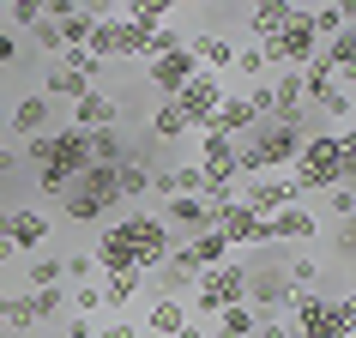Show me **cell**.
<instances>
[{"label":"cell","mask_w":356,"mask_h":338,"mask_svg":"<svg viewBox=\"0 0 356 338\" xmlns=\"http://www.w3.org/2000/svg\"><path fill=\"white\" fill-rule=\"evenodd\" d=\"M145 55H151V31L121 19L115 24V61H145Z\"/></svg>","instance_id":"4316f807"},{"label":"cell","mask_w":356,"mask_h":338,"mask_svg":"<svg viewBox=\"0 0 356 338\" xmlns=\"http://www.w3.org/2000/svg\"><path fill=\"white\" fill-rule=\"evenodd\" d=\"M254 326H260V314H254L248 302H236V308L218 314V338H254Z\"/></svg>","instance_id":"f1b7e54d"},{"label":"cell","mask_w":356,"mask_h":338,"mask_svg":"<svg viewBox=\"0 0 356 338\" xmlns=\"http://www.w3.org/2000/svg\"><path fill=\"white\" fill-rule=\"evenodd\" d=\"M229 73H242V79H254V85H260V79L272 73V67H266V55H260V42H236V67H229Z\"/></svg>","instance_id":"1f68e13d"},{"label":"cell","mask_w":356,"mask_h":338,"mask_svg":"<svg viewBox=\"0 0 356 338\" xmlns=\"http://www.w3.org/2000/svg\"><path fill=\"white\" fill-rule=\"evenodd\" d=\"M175 193H200V169L193 163H175Z\"/></svg>","instance_id":"f35d334b"},{"label":"cell","mask_w":356,"mask_h":338,"mask_svg":"<svg viewBox=\"0 0 356 338\" xmlns=\"http://www.w3.org/2000/svg\"><path fill=\"white\" fill-rule=\"evenodd\" d=\"M326 211H332L338 224H344V218L356 211V193H350V188H326Z\"/></svg>","instance_id":"d590c367"},{"label":"cell","mask_w":356,"mask_h":338,"mask_svg":"<svg viewBox=\"0 0 356 338\" xmlns=\"http://www.w3.org/2000/svg\"><path fill=\"white\" fill-rule=\"evenodd\" d=\"M0 218H6V193H0Z\"/></svg>","instance_id":"bcb514c9"},{"label":"cell","mask_w":356,"mask_h":338,"mask_svg":"<svg viewBox=\"0 0 356 338\" xmlns=\"http://www.w3.org/2000/svg\"><path fill=\"white\" fill-rule=\"evenodd\" d=\"M0 121H6V133H13V139H37V133L55 127V103H49L42 91H24L13 109L0 115Z\"/></svg>","instance_id":"7c38bea8"},{"label":"cell","mask_w":356,"mask_h":338,"mask_svg":"<svg viewBox=\"0 0 356 338\" xmlns=\"http://www.w3.org/2000/svg\"><path fill=\"white\" fill-rule=\"evenodd\" d=\"M284 278H290V290L302 296V290H308V284L320 278V260H290V266H284Z\"/></svg>","instance_id":"e575fe53"},{"label":"cell","mask_w":356,"mask_h":338,"mask_svg":"<svg viewBox=\"0 0 356 338\" xmlns=\"http://www.w3.org/2000/svg\"><path fill=\"white\" fill-rule=\"evenodd\" d=\"M290 19V6L284 0H272V6H254L248 13V42H266V37H278V24Z\"/></svg>","instance_id":"83f0119b"},{"label":"cell","mask_w":356,"mask_h":338,"mask_svg":"<svg viewBox=\"0 0 356 338\" xmlns=\"http://www.w3.org/2000/svg\"><path fill=\"white\" fill-rule=\"evenodd\" d=\"M290 296H296V290H290V278H284V266H248V308H254V314L260 320H278L284 308H290Z\"/></svg>","instance_id":"9c48e42d"},{"label":"cell","mask_w":356,"mask_h":338,"mask_svg":"<svg viewBox=\"0 0 356 338\" xmlns=\"http://www.w3.org/2000/svg\"><path fill=\"white\" fill-rule=\"evenodd\" d=\"M188 320H193V314H188V302H181V296H157V302L145 308V326H139V332H145V338H175Z\"/></svg>","instance_id":"d6986e66"},{"label":"cell","mask_w":356,"mask_h":338,"mask_svg":"<svg viewBox=\"0 0 356 338\" xmlns=\"http://www.w3.org/2000/svg\"><path fill=\"white\" fill-rule=\"evenodd\" d=\"M211 218H218V211H211L200 193H175V200H169V211H163V224H169V230H193V236H206Z\"/></svg>","instance_id":"ffe728a7"},{"label":"cell","mask_w":356,"mask_h":338,"mask_svg":"<svg viewBox=\"0 0 356 338\" xmlns=\"http://www.w3.org/2000/svg\"><path fill=\"white\" fill-rule=\"evenodd\" d=\"M19 260V254H13V242H6V236H0V266H13Z\"/></svg>","instance_id":"ee69618b"},{"label":"cell","mask_w":356,"mask_h":338,"mask_svg":"<svg viewBox=\"0 0 356 338\" xmlns=\"http://www.w3.org/2000/svg\"><path fill=\"white\" fill-rule=\"evenodd\" d=\"M236 302H248V266L242 260H224L211 266V272H200L193 278V320H218L224 308H236Z\"/></svg>","instance_id":"52a82bcc"},{"label":"cell","mask_w":356,"mask_h":338,"mask_svg":"<svg viewBox=\"0 0 356 338\" xmlns=\"http://www.w3.org/2000/svg\"><path fill=\"white\" fill-rule=\"evenodd\" d=\"M85 169H91V139H85L79 127H55L49 157H42V169H37V188L49 193V200H60V193L73 188Z\"/></svg>","instance_id":"5b68a950"},{"label":"cell","mask_w":356,"mask_h":338,"mask_svg":"<svg viewBox=\"0 0 356 338\" xmlns=\"http://www.w3.org/2000/svg\"><path fill=\"white\" fill-rule=\"evenodd\" d=\"M181 254H188V266H193V272H211V266L236 260V254H229V242L218 236V230H206V236H193V242H181Z\"/></svg>","instance_id":"7402d4cb"},{"label":"cell","mask_w":356,"mask_h":338,"mask_svg":"<svg viewBox=\"0 0 356 338\" xmlns=\"http://www.w3.org/2000/svg\"><path fill=\"white\" fill-rule=\"evenodd\" d=\"M31 338H37V332H31Z\"/></svg>","instance_id":"7dc6e473"},{"label":"cell","mask_w":356,"mask_h":338,"mask_svg":"<svg viewBox=\"0 0 356 338\" xmlns=\"http://www.w3.org/2000/svg\"><path fill=\"white\" fill-rule=\"evenodd\" d=\"M169 103H175V115L188 121V133H206V121L218 115V103H224V79L218 73H193Z\"/></svg>","instance_id":"ba28073f"},{"label":"cell","mask_w":356,"mask_h":338,"mask_svg":"<svg viewBox=\"0 0 356 338\" xmlns=\"http://www.w3.org/2000/svg\"><path fill=\"white\" fill-rule=\"evenodd\" d=\"M19 42H24V37H13V31L0 24V67H19V55H24Z\"/></svg>","instance_id":"74e56055"},{"label":"cell","mask_w":356,"mask_h":338,"mask_svg":"<svg viewBox=\"0 0 356 338\" xmlns=\"http://www.w3.org/2000/svg\"><path fill=\"white\" fill-rule=\"evenodd\" d=\"M260 55H266V67H278V73H302V67L320 55V37H314V24H308V6H290V19L278 24V37L260 42Z\"/></svg>","instance_id":"8992f818"},{"label":"cell","mask_w":356,"mask_h":338,"mask_svg":"<svg viewBox=\"0 0 356 338\" xmlns=\"http://www.w3.org/2000/svg\"><path fill=\"white\" fill-rule=\"evenodd\" d=\"M314 133H326V121H320L314 109H302L296 121H260L248 139H236V182L290 175V163H296L302 139H314Z\"/></svg>","instance_id":"7a4b0ae2"},{"label":"cell","mask_w":356,"mask_h":338,"mask_svg":"<svg viewBox=\"0 0 356 338\" xmlns=\"http://www.w3.org/2000/svg\"><path fill=\"white\" fill-rule=\"evenodd\" d=\"M175 338H206V332H200V320H188V326H181Z\"/></svg>","instance_id":"f6af8a7d"},{"label":"cell","mask_w":356,"mask_h":338,"mask_svg":"<svg viewBox=\"0 0 356 338\" xmlns=\"http://www.w3.org/2000/svg\"><path fill=\"white\" fill-rule=\"evenodd\" d=\"M97 338H145L133 320H109V326H97Z\"/></svg>","instance_id":"ab89813d"},{"label":"cell","mask_w":356,"mask_h":338,"mask_svg":"<svg viewBox=\"0 0 356 338\" xmlns=\"http://www.w3.org/2000/svg\"><path fill=\"white\" fill-rule=\"evenodd\" d=\"M290 182L296 193H326V188H350L356 182V133H314V139H302L296 163H290Z\"/></svg>","instance_id":"3957f363"},{"label":"cell","mask_w":356,"mask_h":338,"mask_svg":"<svg viewBox=\"0 0 356 338\" xmlns=\"http://www.w3.org/2000/svg\"><path fill=\"white\" fill-rule=\"evenodd\" d=\"M242 211H254V218H278L284 206H302V193L290 175H260V182H242V200H236Z\"/></svg>","instance_id":"8fae6325"},{"label":"cell","mask_w":356,"mask_h":338,"mask_svg":"<svg viewBox=\"0 0 356 338\" xmlns=\"http://www.w3.org/2000/svg\"><path fill=\"white\" fill-rule=\"evenodd\" d=\"M67 127H79V133H103V127H121V103H115L109 91H103V85H97V91H85L73 103V121H67Z\"/></svg>","instance_id":"9a60e30c"},{"label":"cell","mask_w":356,"mask_h":338,"mask_svg":"<svg viewBox=\"0 0 356 338\" xmlns=\"http://www.w3.org/2000/svg\"><path fill=\"white\" fill-rule=\"evenodd\" d=\"M314 230H320V218L308 206H284L278 218H266V242H314Z\"/></svg>","instance_id":"e0dca14e"},{"label":"cell","mask_w":356,"mask_h":338,"mask_svg":"<svg viewBox=\"0 0 356 338\" xmlns=\"http://www.w3.org/2000/svg\"><path fill=\"white\" fill-rule=\"evenodd\" d=\"M0 236L13 242V254H42L49 236H55V224H49V211H42V206H6Z\"/></svg>","instance_id":"30bf717a"},{"label":"cell","mask_w":356,"mask_h":338,"mask_svg":"<svg viewBox=\"0 0 356 338\" xmlns=\"http://www.w3.org/2000/svg\"><path fill=\"white\" fill-rule=\"evenodd\" d=\"M13 169H19V151H13V145H0V182H6Z\"/></svg>","instance_id":"7bdbcfd3"},{"label":"cell","mask_w":356,"mask_h":338,"mask_svg":"<svg viewBox=\"0 0 356 338\" xmlns=\"http://www.w3.org/2000/svg\"><path fill=\"white\" fill-rule=\"evenodd\" d=\"M31 302H37V326H49V320L67 308V290H60V284L55 290H31Z\"/></svg>","instance_id":"d6a6232c"},{"label":"cell","mask_w":356,"mask_h":338,"mask_svg":"<svg viewBox=\"0 0 356 338\" xmlns=\"http://www.w3.org/2000/svg\"><path fill=\"white\" fill-rule=\"evenodd\" d=\"M24 284H31V290H55L60 284V260L55 254H31V260H24Z\"/></svg>","instance_id":"f546056e"},{"label":"cell","mask_w":356,"mask_h":338,"mask_svg":"<svg viewBox=\"0 0 356 338\" xmlns=\"http://www.w3.org/2000/svg\"><path fill=\"white\" fill-rule=\"evenodd\" d=\"M0 19H6V31H13V37H19V31H37V24L49 19V13H42V0H13V6L0 13Z\"/></svg>","instance_id":"4dcf8cb0"},{"label":"cell","mask_w":356,"mask_h":338,"mask_svg":"<svg viewBox=\"0 0 356 338\" xmlns=\"http://www.w3.org/2000/svg\"><path fill=\"white\" fill-rule=\"evenodd\" d=\"M193 73H200L193 49H175V55H157V61H145V85H151V91H163V103H169L175 91H181V85H188Z\"/></svg>","instance_id":"4fadbf2b"},{"label":"cell","mask_w":356,"mask_h":338,"mask_svg":"<svg viewBox=\"0 0 356 338\" xmlns=\"http://www.w3.org/2000/svg\"><path fill=\"white\" fill-rule=\"evenodd\" d=\"M254 338H290V326H284V320H260V326H254Z\"/></svg>","instance_id":"b9f144b4"},{"label":"cell","mask_w":356,"mask_h":338,"mask_svg":"<svg viewBox=\"0 0 356 338\" xmlns=\"http://www.w3.org/2000/svg\"><path fill=\"white\" fill-rule=\"evenodd\" d=\"M91 24H97V6H67L60 19H49V31H55V49H60V55H67V49H85Z\"/></svg>","instance_id":"44dd1931"},{"label":"cell","mask_w":356,"mask_h":338,"mask_svg":"<svg viewBox=\"0 0 356 338\" xmlns=\"http://www.w3.org/2000/svg\"><path fill=\"white\" fill-rule=\"evenodd\" d=\"M60 218L67 224H109V218H121V193H115V169H85L73 188L60 193Z\"/></svg>","instance_id":"277c9868"},{"label":"cell","mask_w":356,"mask_h":338,"mask_svg":"<svg viewBox=\"0 0 356 338\" xmlns=\"http://www.w3.org/2000/svg\"><path fill=\"white\" fill-rule=\"evenodd\" d=\"M0 326H13L19 338L37 332V302H31V290H6L0 296Z\"/></svg>","instance_id":"603a6c76"},{"label":"cell","mask_w":356,"mask_h":338,"mask_svg":"<svg viewBox=\"0 0 356 338\" xmlns=\"http://www.w3.org/2000/svg\"><path fill=\"white\" fill-rule=\"evenodd\" d=\"M193 61H200V73H229L236 67V37H224V31H200V37H188Z\"/></svg>","instance_id":"ac0fdd59"},{"label":"cell","mask_w":356,"mask_h":338,"mask_svg":"<svg viewBox=\"0 0 356 338\" xmlns=\"http://www.w3.org/2000/svg\"><path fill=\"white\" fill-rule=\"evenodd\" d=\"M145 139H157V145H175V139H188V121L175 115V103H157V109H151Z\"/></svg>","instance_id":"484cf974"},{"label":"cell","mask_w":356,"mask_h":338,"mask_svg":"<svg viewBox=\"0 0 356 338\" xmlns=\"http://www.w3.org/2000/svg\"><path fill=\"white\" fill-rule=\"evenodd\" d=\"M169 248H175V236H169L163 218H151V211H121V218H109V224L97 230V272L109 278V272H157V266L169 260Z\"/></svg>","instance_id":"6da1fadb"},{"label":"cell","mask_w":356,"mask_h":338,"mask_svg":"<svg viewBox=\"0 0 356 338\" xmlns=\"http://www.w3.org/2000/svg\"><path fill=\"white\" fill-rule=\"evenodd\" d=\"M85 139H91V169H121V163H127V145H133V139H121V127L85 133Z\"/></svg>","instance_id":"cb8c5ba5"},{"label":"cell","mask_w":356,"mask_h":338,"mask_svg":"<svg viewBox=\"0 0 356 338\" xmlns=\"http://www.w3.org/2000/svg\"><path fill=\"white\" fill-rule=\"evenodd\" d=\"M211 230H218V236L229 242V254H236V248H260V242H266V218H254V211H242L236 200H229V206H218V218H211Z\"/></svg>","instance_id":"5bb4252c"},{"label":"cell","mask_w":356,"mask_h":338,"mask_svg":"<svg viewBox=\"0 0 356 338\" xmlns=\"http://www.w3.org/2000/svg\"><path fill=\"white\" fill-rule=\"evenodd\" d=\"M67 302H73V314H79V320H97V308H103L97 284H79V290H67Z\"/></svg>","instance_id":"836d02e7"},{"label":"cell","mask_w":356,"mask_h":338,"mask_svg":"<svg viewBox=\"0 0 356 338\" xmlns=\"http://www.w3.org/2000/svg\"><path fill=\"white\" fill-rule=\"evenodd\" d=\"M60 278H97V260L91 254H67L60 260Z\"/></svg>","instance_id":"8d00e7d4"},{"label":"cell","mask_w":356,"mask_h":338,"mask_svg":"<svg viewBox=\"0 0 356 338\" xmlns=\"http://www.w3.org/2000/svg\"><path fill=\"white\" fill-rule=\"evenodd\" d=\"M254 127H260V121H254V109H248V97H242V91H224L218 115L206 121V133H218V139H229V145H236V139H248Z\"/></svg>","instance_id":"2e32d148"},{"label":"cell","mask_w":356,"mask_h":338,"mask_svg":"<svg viewBox=\"0 0 356 338\" xmlns=\"http://www.w3.org/2000/svg\"><path fill=\"white\" fill-rule=\"evenodd\" d=\"M139 290H145V278H139V272H109V278L97 284L103 308H133V302H139Z\"/></svg>","instance_id":"d4e9b609"},{"label":"cell","mask_w":356,"mask_h":338,"mask_svg":"<svg viewBox=\"0 0 356 338\" xmlns=\"http://www.w3.org/2000/svg\"><path fill=\"white\" fill-rule=\"evenodd\" d=\"M60 338H97V320H79V314H73V320H67V332H60Z\"/></svg>","instance_id":"60d3db41"}]
</instances>
